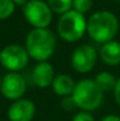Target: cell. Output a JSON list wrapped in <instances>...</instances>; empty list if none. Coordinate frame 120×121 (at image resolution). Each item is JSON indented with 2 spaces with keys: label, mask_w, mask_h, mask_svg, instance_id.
<instances>
[{
  "label": "cell",
  "mask_w": 120,
  "mask_h": 121,
  "mask_svg": "<svg viewBox=\"0 0 120 121\" xmlns=\"http://www.w3.org/2000/svg\"><path fill=\"white\" fill-rule=\"evenodd\" d=\"M99 55L101 60L108 66L120 65V42L112 40L101 45Z\"/></svg>",
  "instance_id": "obj_12"
},
{
  "label": "cell",
  "mask_w": 120,
  "mask_h": 121,
  "mask_svg": "<svg viewBox=\"0 0 120 121\" xmlns=\"http://www.w3.org/2000/svg\"><path fill=\"white\" fill-rule=\"evenodd\" d=\"M36 115V105L30 99H20L9 106L7 117L9 121H32Z\"/></svg>",
  "instance_id": "obj_9"
},
{
  "label": "cell",
  "mask_w": 120,
  "mask_h": 121,
  "mask_svg": "<svg viewBox=\"0 0 120 121\" xmlns=\"http://www.w3.org/2000/svg\"><path fill=\"white\" fill-rule=\"evenodd\" d=\"M113 95H114V100H116L117 105L120 107V78L117 80V85L113 89Z\"/></svg>",
  "instance_id": "obj_19"
},
{
  "label": "cell",
  "mask_w": 120,
  "mask_h": 121,
  "mask_svg": "<svg viewBox=\"0 0 120 121\" xmlns=\"http://www.w3.org/2000/svg\"><path fill=\"white\" fill-rule=\"evenodd\" d=\"M15 11V5L12 0H0V21L8 19Z\"/></svg>",
  "instance_id": "obj_15"
},
{
  "label": "cell",
  "mask_w": 120,
  "mask_h": 121,
  "mask_svg": "<svg viewBox=\"0 0 120 121\" xmlns=\"http://www.w3.org/2000/svg\"><path fill=\"white\" fill-rule=\"evenodd\" d=\"M30 55L25 46L18 43H11L5 46L0 52L1 66L12 73H19L30 62Z\"/></svg>",
  "instance_id": "obj_6"
},
{
  "label": "cell",
  "mask_w": 120,
  "mask_h": 121,
  "mask_svg": "<svg viewBox=\"0 0 120 121\" xmlns=\"http://www.w3.org/2000/svg\"><path fill=\"white\" fill-rule=\"evenodd\" d=\"M119 31V20L110 11L94 12L87 19V34L98 43H106L114 40Z\"/></svg>",
  "instance_id": "obj_1"
},
{
  "label": "cell",
  "mask_w": 120,
  "mask_h": 121,
  "mask_svg": "<svg viewBox=\"0 0 120 121\" xmlns=\"http://www.w3.org/2000/svg\"><path fill=\"white\" fill-rule=\"evenodd\" d=\"M72 121H95L94 117L89 113V112H84V111H80L78 112L74 117Z\"/></svg>",
  "instance_id": "obj_17"
},
{
  "label": "cell",
  "mask_w": 120,
  "mask_h": 121,
  "mask_svg": "<svg viewBox=\"0 0 120 121\" xmlns=\"http://www.w3.org/2000/svg\"><path fill=\"white\" fill-rule=\"evenodd\" d=\"M93 7V0H73V9L80 14L88 13Z\"/></svg>",
  "instance_id": "obj_16"
},
{
  "label": "cell",
  "mask_w": 120,
  "mask_h": 121,
  "mask_svg": "<svg viewBox=\"0 0 120 121\" xmlns=\"http://www.w3.org/2000/svg\"><path fill=\"white\" fill-rule=\"evenodd\" d=\"M57 32L61 40L77 42L87 33V19L74 9L60 15L57 24Z\"/></svg>",
  "instance_id": "obj_4"
},
{
  "label": "cell",
  "mask_w": 120,
  "mask_h": 121,
  "mask_svg": "<svg viewBox=\"0 0 120 121\" xmlns=\"http://www.w3.org/2000/svg\"><path fill=\"white\" fill-rule=\"evenodd\" d=\"M71 96L80 111L89 113L97 111L104 101V93L92 79H82L77 82Z\"/></svg>",
  "instance_id": "obj_3"
},
{
  "label": "cell",
  "mask_w": 120,
  "mask_h": 121,
  "mask_svg": "<svg viewBox=\"0 0 120 121\" xmlns=\"http://www.w3.org/2000/svg\"><path fill=\"white\" fill-rule=\"evenodd\" d=\"M22 13L33 28H48L53 20V12L45 0H30L24 6Z\"/></svg>",
  "instance_id": "obj_5"
},
{
  "label": "cell",
  "mask_w": 120,
  "mask_h": 121,
  "mask_svg": "<svg viewBox=\"0 0 120 121\" xmlns=\"http://www.w3.org/2000/svg\"><path fill=\"white\" fill-rule=\"evenodd\" d=\"M25 48L30 58L37 62L47 61L55 52L57 38L48 28H33L26 35Z\"/></svg>",
  "instance_id": "obj_2"
},
{
  "label": "cell",
  "mask_w": 120,
  "mask_h": 121,
  "mask_svg": "<svg viewBox=\"0 0 120 121\" xmlns=\"http://www.w3.org/2000/svg\"><path fill=\"white\" fill-rule=\"evenodd\" d=\"M1 81H2V78H1V75H0V87H1Z\"/></svg>",
  "instance_id": "obj_22"
},
{
  "label": "cell",
  "mask_w": 120,
  "mask_h": 121,
  "mask_svg": "<svg viewBox=\"0 0 120 121\" xmlns=\"http://www.w3.org/2000/svg\"><path fill=\"white\" fill-rule=\"evenodd\" d=\"M77 82L74 81V79L70 75V74H58L55 75L53 83H52V91L59 95V96H71L74 88H76Z\"/></svg>",
  "instance_id": "obj_11"
},
{
  "label": "cell",
  "mask_w": 120,
  "mask_h": 121,
  "mask_svg": "<svg viewBox=\"0 0 120 121\" xmlns=\"http://www.w3.org/2000/svg\"><path fill=\"white\" fill-rule=\"evenodd\" d=\"M117 80L118 79H116V77L107 71H102V72L98 73L94 78V82L101 89L102 93L111 92V91L113 92V89L117 85Z\"/></svg>",
  "instance_id": "obj_13"
},
{
  "label": "cell",
  "mask_w": 120,
  "mask_h": 121,
  "mask_svg": "<svg viewBox=\"0 0 120 121\" xmlns=\"http://www.w3.org/2000/svg\"><path fill=\"white\" fill-rule=\"evenodd\" d=\"M47 4L53 14L62 15L73 9V0H47Z\"/></svg>",
  "instance_id": "obj_14"
},
{
  "label": "cell",
  "mask_w": 120,
  "mask_h": 121,
  "mask_svg": "<svg viewBox=\"0 0 120 121\" xmlns=\"http://www.w3.org/2000/svg\"><path fill=\"white\" fill-rule=\"evenodd\" d=\"M61 108L65 111H73L77 106L74 104V100L72 99V96H65L61 99Z\"/></svg>",
  "instance_id": "obj_18"
},
{
  "label": "cell",
  "mask_w": 120,
  "mask_h": 121,
  "mask_svg": "<svg viewBox=\"0 0 120 121\" xmlns=\"http://www.w3.org/2000/svg\"><path fill=\"white\" fill-rule=\"evenodd\" d=\"M100 121H120V117L116 115V114H108V115L104 117Z\"/></svg>",
  "instance_id": "obj_20"
},
{
  "label": "cell",
  "mask_w": 120,
  "mask_h": 121,
  "mask_svg": "<svg viewBox=\"0 0 120 121\" xmlns=\"http://www.w3.org/2000/svg\"><path fill=\"white\" fill-rule=\"evenodd\" d=\"M55 78L54 68L48 61L38 62L32 71V81L39 88L51 87Z\"/></svg>",
  "instance_id": "obj_10"
},
{
  "label": "cell",
  "mask_w": 120,
  "mask_h": 121,
  "mask_svg": "<svg viewBox=\"0 0 120 121\" xmlns=\"http://www.w3.org/2000/svg\"><path fill=\"white\" fill-rule=\"evenodd\" d=\"M12 1L14 2L15 6H22V7H24L30 0H12Z\"/></svg>",
  "instance_id": "obj_21"
},
{
  "label": "cell",
  "mask_w": 120,
  "mask_h": 121,
  "mask_svg": "<svg viewBox=\"0 0 120 121\" xmlns=\"http://www.w3.org/2000/svg\"><path fill=\"white\" fill-rule=\"evenodd\" d=\"M27 91V83L25 78L20 73H12L8 72L4 75L1 81L0 92L1 94L11 101H17L22 99Z\"/></svg>",
  "instance_id": "obj_8"
},
{
  "label": "cell",
  "mask_w": 120,
  "mask_h": 121,
  "mask_svg": "<svg viewBox=\"0 0 120 121\" xmlns=\"http://www.w3.org/2000/svg\"><path fill=\"white\" fill-rule=\"evenodd\" d=\"M98 60V52L97 49L87 43L78 46L71 56V65L72 68L80 74L88 73L93 69Z\"/></svg>",
  "instance_id": "obj_7"
}]
</instances>
